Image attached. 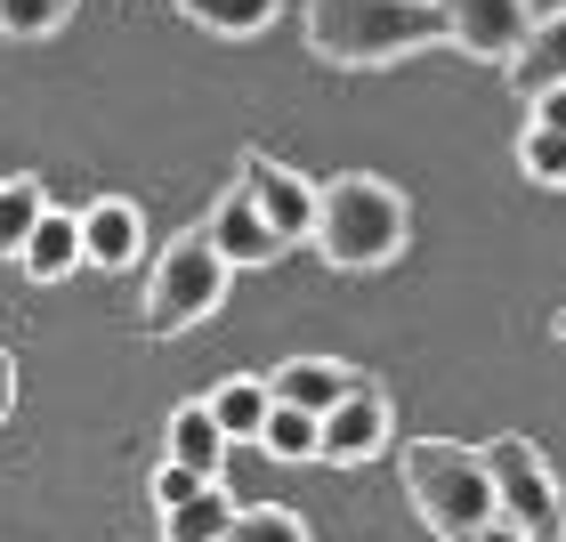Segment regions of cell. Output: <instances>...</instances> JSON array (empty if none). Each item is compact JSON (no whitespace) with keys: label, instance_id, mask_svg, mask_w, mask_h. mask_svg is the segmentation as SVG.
<instances>
[{"label":"cell","instance_id":"obj_1","mask_svg":"<svg viewBox=\"0 0 566 542\" xmlns=\"http://www.w3.org/2000/svg\"><path fill=\"white\" fill-rule=\"evenodd\" d=\"M437 41H446V9L437 0H307V49L340 73L397 65Z\"/></svg>","mask_w":566,"mask_h":542},{"label":"cell","instance_id":"obj_2","mask_svg":"<svg viewBox=\"0 0 566 542\" xmlns=\"http://www.w3.org/2000/svg\"><path fill=\"white\" fill-rule=\"evenodd\" d=\"M405 236H413V211H405V195L389 178L340 170V178L316 187V227H307V243L324 251V268H348V275L389 268L405 251Z\"/></svg>","mask_w":566,"mask_h":542},{"label":"cell","instance_id":"obj_3","mask_svg":"<svg viewBox=\"0 0 566 542\" xmlns=\"http://www.w3.org/2000/svg\"><path fill=\"white\" fill-rule=\"evenodd\" d=\"M405 470V502L421 510L429 534L446 542H470L485 519H494V486H485V454L478 446H453V437H413L397 454Z\"/></svg>","mask_w":566,"mask_h":542},{"label":"cell","instance_id":"obj_4","mask_svg":"<svg viewBox=\"0 0 566 542\" xmlns=\"http://www.w3.org/2000/svg\"><path fill=\"white\" fill-rule=\"evenodd\" d=\"M227 268L211 236L202 227H187V236H170L163 243V260H154L146 275V308H138V324H146V341H178V332H195V324H211L219 316V300H227Z\"/></svg>","mask_w":566,"mask_h":542},{"label":"cell","instance_id":"obj_5","mask_svg":"<svg viewBox=\"0 0 566 542\" xmlns=\"http://www.w3.org/2000/svg\"><path fill=\"white\" fill-rule=\"evenodd\" d=\"M485 454V486H494V519H510L526 542H566V494L534 437H494Z\"/></svg>","mask_w":566,"mask_h":542},{"label":"cell","instance_id":"obj_6","mask_svg":"<svg viewBox=\"0 0 566 542\" xmlns=\"http://www.w3.org/2000/svg\"><path fill=\"white\" fill-rule=\"evenodd\" d=\"M389 429H397L389 389H380L373 373H356V389L316 421V461H332V470H356V461L389 454Z\"/></svg>","mask_w":566,"mask_h":542},{"label":"cell","instance_id":"obj_7","mask_svg":"<svg viewBox=\"0 0 566 542\" xmlns=\"http://www.w3.org/2000/svg\"><path fill=\"white\" fill-rule=\"evenodd\" d=\"M235 178L251 187V202H260V219L275 227V243H283V251H292V243H307V227H316V187H307V178H300L292 163H275V154H260V146H251Z\"/></svg>","mask_w":566,"mask_h":542},{"label":"cell","instance_id":"obj_8","mask_svg":"<svg viewBox=\"0 0 566 542\" xmlns=\"http://www.w3.org/2000/svg\"><path fill=\"white\" fill-rule=\"evenodd\" d=\"M437 9H446V41L485 65H502L534 24V0H437Z\"/></svg>","mask_w":566,"mask_h":542},{"label":"cell","instance_id":"obj_9","mask_svg":"<svg viewBox=\"0 0 566 542\" xmlns=\"http://www.w3.org/2000/svg\"><path fill=\"white\" fill-rule=\"evenodd\" d=\"M202 236H211V251L227 268H268V260H283V243H275V227L260 219V202H251V187L235 178L219 202H211V219H202Z\"/></svg>","mask_w":566,"mask_h":542},{"label":"cell","instance_id":"obj_10","mask_svg":"<svg viewBox=\"0 0 566 542\" xmlns=\"http://www.w3.org/2000/svg\"><path fill=\"white\" fill-rule=\"evenodd\" d=\"M82 219V268H114V275H130V260L146 251V219H138V202L130 195H97L90 211H73Z\"/></svg>","mask_w":566,"mask_h":542},{"label":"cell","instance_id":"obj_11","mask_svg":"<svg viewBox=\"0 0 566 542\" xmlns=\"http://www.w3.org/2000/svg\"><path fill=\"white\" fill-rule=\"evenodd\" d=\"M348 389H356V365H340V356H292V365H275V373H268V397H275V405H300V413H316V421H324V413L340 405Z\"/></svg>","mask_w":566,"mask_h":542},{"label":"cell","instance_id":"obj_12","mask_svg":"<svg viewBox=\"0 0 566 542\" xmlns=\"http://www.w3.org/2000/svg\"><path fill=\"white\" fill-rule=\"evenodd\" d=\"M558 82H566V9L534 17V24H526V41L510 49V90H518V97L558 90Z\"/></svg>","mask_w":566,"mask_h":542},{"label":"cell","instance_id":"obj_13","mask_svg":"<svg viewBox=\"0 0 566 542\" xmlns=\"http://www.w3.org/2000/svg\"><path fill=\"white\" fill-rule=\"evenodd\" d=\"M17 268L33 283H65L73 268H82V219L49 202V211L33 219V236H24V251H17Z\"/></svg>","mask_w":566,"mask_h":542},{"label":"cell","instance_id":"obj_14","mask_svg":"<svg viewBox=\"0 0 566 542\" xmlns=\"http://www.w3.org/2000/svg\"><path fill=\"white\" fill-rule=\"evenodd\" d=\"M202 405H211V421H219V437H227V446H251L275 397H268V381H260V373H227V381H219V389L202 397Z\"/></svg>","mask_w":566,"mask_h":542},{"label":"cell","instance_id":"obj_15","mask_svg":"<svg viewBox=\"0 0 566 542\" xmlns=\"http://www.w3.org/2000/svg\"><path fill=\"white\" fill-rule=\"evenodd\" d=\"M227 527H235V494L219 478L195 486L178 510H163V542H227Z\"/></svg>","mask_w":566,"mask_h":542},{"label":"cell","instance_id":"obj_16","mask_svg":"<svg viewBox=\"0 0 566 542\" xmlns=\"http://www.w3.org/2000/svg\"><path fill=\"white\" fill-rule=\"evenodd\" d=\"M170 461H187L195 478H219L227 470V437L211 421V405H178L170 413Z\"/></svg>","mask_w":566,"mask_h":542},{"label":"cell","instance_id":"obj_17","mask_svg":"<svg viewBox=\"0 0 566 542\" xmlns=\"http://www.w3.org/2000/svg\"><path fill=\"white\" fill-rule=\"evenodd\" d=\"M202 33H227V41H251V33H268L283 0H178Z\"/></svg>","mask_w":566,"mask_h":542},{"label":"cell","instance_id":"obj_18","mask_svg":"<svg viewBox=\"0 0 566 542\" xmlns=\"http://www.w3.org/2000/svg\"><path fill=\"white\" fill-rule=\"evenodd\" d=\"M268 461H316V413H300V405H268V421L260 437H251Z\"/></svg>","mask_w":566,"mask_h":542},{"label":"cell","instance_id":"obj_19","mask_svg":"<svg viewBox=\"0 0 566 542\" xmlns=\"http://www.w3.org/2000/svg\"><path fill=\"white\" fill-rule=\"evenodd\" d=\"M41 211H49L41 178H0V260H17V251H24V236H33Z\"/></svg>","mask_w":566,"mask_h":542},{"label":"cell","instance_id":"obj_20","mask_svg":"<svg viewBox=\"0 0 566 542\" xmlns=\"http://www.w3.org/2000/svg\"><path fill=\"white\" fill-rule=\"evenodd\" d=\"M227 542H307V519L283 502H235V527H227Z\"/></svg>","mask_w":566,"mask_h":542},{"label":"cell","instance_id":"obj_21","mask_svg":"<svg viewBox=\"0 0 566 542\" xmlns=\"http://www.w3.org/2000/svg\"><path fill=\"white\" fill-rule=\"evenodd\" d=\"M73 24V0H0V33L9 41H49Z\"/></svg>","mask_w":566,"mask_h":542},{"label":"cell","instance_id":"obj_22","mask_svg":"<svg viewBox=\"0 0 566 542\" xmlns=\"http://www.w3.org/2000/svg\"><path fill=\"white\" fill-rule=\"evenodd\" d=\"M518 170L534 178V187H566V138L558 131H518Z\"/></svg>","mask_w":566,"mask_h":542},{"label":"cell","instance_id":"obj_23","mask_svg":"<svg viewBox=\"0 0 566 542\" xmlns=\"http://www.w3.org/2000/svg\"><path fill=\"white\" fill-rule=\"evenodd\" d=\"M195 486H211V478H195L187 461H163V470H154V510H178Z\"/></svg>","mask_w":566,"mask_h":542},{"label":"cell","instance_id":"obj_24","mask_svg":"<svg viewBox=\"0 0 566 542\" xmlns=\"http://www.w3.org/2000/svg\"><path fill=\"white\" fill-rule=\"evenodd\" d=\"M526 106H534V131H558V138H566V82H558V90H534Z\"/></svg>","mask_w":566,"mask_h":542},{"label":"cell","instance_id":"obj_25","mask_svg":"<svg viewBox=\"0 0 566 542\" xmlns=\"http://www.w3.org/2000/svg\"><path fill=\"white\" fill-rule=\"evenodd\" d=\"M9 405H17V356L0 348V413H9Z\"/></svg>","mask_w":566,"mask_h":542},{"label":"cell","instance_id":"obj_26","mask_svg":"<svg viewBox=\"0 0 566 542\" xmlns=\"http://www.w3.org/2000/svg\"><path fill=\"white\" fill-rule=\"evenodd\" d=\"M470 542H526V534H518V527H510V519H485V527H478Z\"/></svg>","mask_w":566,"mask_h":542},{"label":"cell","instance_id":"obj_27","mask_svg":"<svg viewBox=\"0 0 566 542\" xmlns=\"http://www.w3.org/2000/svg\"><path fill=\"white\" fill-rule=\"evenodd\" d=\"M551 332H558V341H566V308H558V316H551Z\"/></svg>","mask_w":566,"mask_h":542}]
</instances>
